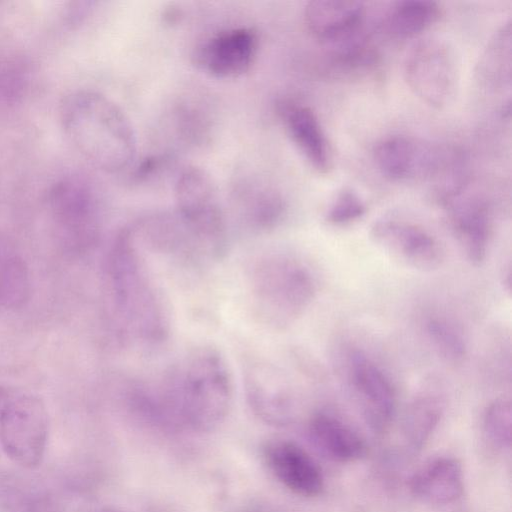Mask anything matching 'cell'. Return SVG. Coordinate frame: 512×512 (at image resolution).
I'll list each match as a JSON object with an SVG mask.
<instances>
[{
	"instance_id": "1",
	"label": "cell",
	"mask_w": 512,
	"mask_h": 512,
	"mask_svg": "<svg viewBox=\"0 0 512 512\" xmlns=\"http://www.w3.org/2000/svg\"><path fill=\"white\" fill-rule=\"evenodd\" d=\"M107 276L113 307L128 340L147 345L164 341L170 327L169 310L128 226L112 244Z\"/></svg>"
},
{
	"instance_id": "2",
	"label": "cell",
	"mask_w": 512,
	"mask_h": 512,
	"mask_svg": "<svg viewBox=\"0 0 512 512\" xmlns=\"http://www.w3.org/2000/svg\"><path fill=\"white\" fill-rule=\"evenodd\" d=\"M62 127L81 155L98 169L121 173L137 155L131 121L107 96L79 90L65 97L60 107Z\"/></svg>"
},
{
	"instance_id": "3",
	"label": "cell",
	"mask_w": 512,
	"mask_h": 512,
	"mask_svg": "<svg viewBox=\"0 0 512 512\" xmlns=\"http://www.w3.org/2000/svg\"><path fill=\"white\" fill-rule=\"evenodd\" d=\"M163 397L191 428L209 431L227 417L233 400V379L219 349L201 345L191 350L168 374Z\"/></svg>"
},
{
	"instance_id": "4",
	"label": "cell",
	"mask_w": 512,
	"mask_h": 512,
	"mask_svg": "<svg viewBox=\"0 0 512 512\" xmlns=\"http://www.w3.org/2000/svg\"><path fill=\"white\" fill-rule=\"evenodd\" d=\"M249 284L255 314L263 323L277 328L293 323L315 296L314 280L307 267L283 254L258 260Z\"/></svg>"
},
{
	"instance_id": "5",
	"label": "cell",
	"mask_w": 512,
	"mask_h": 512,
	"mask_svg": "<svg viewBox=\"0 0 512 512\" xmlns=\"http://www.w3.org/2000/svg\"><path fill=\"white\" fill-rule=\"evenodd\" d=\"M174 197L176 214L198 257L222 258L227 251V225L210 175L199 167H186L176 178Z\"/></svg>"
},
{
	"instance_id": "6",
	"label": "cell",
	"mask_w": 512,
	"mask_h": 512,
	"mask_svg": "<svg viewBox=\"0 0 512 512\" xmlns=\"http://www.w3.org/2000/svg\"><path fill=\"white\" fill-rule=\"evenodd\" d=\"M49 439V417L43 400L17 387L0 388V449L14 464L39 467Z\"/></svg>"
},
{
	"instance_id": "7",
	"label": "cell",
	"mask_w": 512,
	"mask_h": 512,
	"mask_svg": "<svg viewBox=\"0 0 512 512\" xmlns=\"http://www.w3.org/2000/svg\"><path fill=\"white\" fill-rule=\"evenodd\" d=\"M461 157L454 148L404 135L383 138L373 150L376 167L386 178L398 182L428 180L434 186L446 178Z\"/></svg>"
},
{
	"instance_id": "8",
	"label": "cell",
	"mask_w": 512,
	"mask_h": 512,
	"mask_svg": "<svg viewBox=\"0 0 512 512\" xmlns=\"http://www.w3.org/2000/svg\"><path fill=\"white\" fill-rule=\"evenodd\" d=\"M403 70L410 90L426 105L443 109L453 102L459 68L455 51L445 40L426 37L414 43Z\"/></svg>"
},
{
	"instance_id": "9",
	"label": "cell",
	"mask_w": 512,
	"mask_h": 512,
	"mask_svg": "<svg viewBox=\"0 0 512 512\" xmlns=\"http://www.w3.org/2000/svg\"><path fill=\"white\" fill-rule=\"evenodd\" d=\"M49 207L62 246L73 254L91 250L99 237V216L93 193L79 179L56 183L49 193Z\"/></svg>"
},
{
	"instance_id": "10",
	"label": "cell",
	"mask_w": 512,
	"mask_h": 512,
	"mask_svg": "<svg viewBox=\"0 0 512 512\" xmlns=\"http://www.w3.org/2000/svg\"><path fill=\"white\" fill-rule=\"evenodd\" d=\"M374 244L401 264L419 271H433L444 259L438 241L423 228L398 219H380L370 228Z\"/></svg>"
},
{
	"instance_id": "11",
	"label": "cell",
	"mask_w": 512,
	"mask_h": 512,
	"mask_svg": "<svg viewBox=\"0 0 512 512\" xmlns=\"http://www.w3.org/2000/svg\"><path fill=\"white\" fill-rule=\"evenodd\" d=\"M258 50L256 32L247 27L221 31L203 43L195 61L206 73L216 78H235L252 66Z\"/></svg>"
},
{
	"instance_id": "12",
	"label": "cell",
	"mask_w": 512,
	"mask_h": 512,
	"mask_svg": "<svg viewBox=\"0 0 512 512\" xmlns=\"http://www.w3.org/2000/svg\"><path fill=\"white\" fill-rule=\"evenodd\" d=\"M263 457L274 477L288 490L302 497H315L324 487L316 462L298 444L284 439L266 443Z\"/></svg>"
},
{
	"instance_id": "13",
	"label": "cell",
	"mask_w": 512,
	"mask_h": 512,
	"mask_svg": "<svg viewBox=\"0 0 512 512\" xmlns=\"http://www.w3.org/2000/svg\"><path fill=\"white\" fill-rule=\"evenodd\" d=\"M448 222L468 261L479 266L487 253L491 211L485 199L466 189L447 202Z\"/></svg>"
},
{
	"instance_id": "14",
	"label": "cell",
	"mask_w": 512,
	"mask_h": 512,
	"mask_svg": "<svg viewBox=\"0 0 512 512\" xmlns=\"http://www.w3.org/2000/svg\"><path fill=\"white\" fill-rule=\"evenodd\" d=\"M365 15L362 2L314 0L305 6L304 22L312 36L328 47L363 34Z\"/></svg>"
},
{
	"instance_id": "15",
	"label": "cell",
	"mask_w": 512,
	"mask_h": 512,
	"mask_svg": "<svg viewBox=\"0 0 512 512\" xmlns=\"http://www.w3.org/2000/svg\"><path fill=\"white\" fill-rule=\"evenodd\" d=\"M277 114L292 142L318 173L326 174L331 167L329 145L315 112L294 99H282L276 104Z\"/></svg>"
},
{
	"instance_id": "16",
	"label": "cell",
	"mask_w": 512,
	"mask_h": 512,
	"mask_svg": "<svg viewBox=\"0 0 512 512\" xmlns=\"http://www.w3.org/2000/svg\"><path fill=\"white\" fill-rule=\"evenodd\" d=\"M348 374L368 420L376 429H382L395 410V394L389 379L361 351L349 356Z\"/></svg>"
},
{
	"instance_id": "17",
	"label": "cell",
	"mask_w": 512,
	"mask_h": 512,
	"mask_svg": "<svg viewBox=\"0 0 512 512\" xmlns=\"http://www.w3.org/2000/svg\"><path fill=\"white\" fill-rule=\"evenodd\" d=\"M410 486L413 494L426 503H452L463 493L461 465L451 457L435 458L414 474Z\"/></svg>"
},
{
	"instance_id": "18",
	"label": "cell",
	"mask_w": 512,
	"mask_h": 512,
	"mask_svg": "<svg viewBox=\"0 0 512 512\" xmlns=\"http://www.w3.org/2000/svg\"><path fill=\"white\" fill-rule=\"evenodd\" d=\"M235 199L241 221L254 232L274 229L285 215L284 199L269 187L253 184L238 188Z\"/></svg>"
},
{
	"instance_id": "19",
	"label": "cell",
	"mask_w": 512,
	"mask_h": 512,
	"mask_svg": "<svg viewBox=\"0 0 512 512\" xmlns=\"http://www.w3.org/2000/svg\"><path fill=\"white\" fill-rule=\"evenodd\" d=\"M310 432L318 447L334 460L352 462L365 454L366 445L360 435L333 415L316 414Z\"/></svg>"
},
{
	"instance_id": "20",
	"label": "cell",
	"mask_w": 512,
	"mask_h": 512,
	"mask_svg": "<svg viewBox=\"0 0 512 512\" xmlns=\"http://www.w3.org/2000/svg\"><path fill=\"white\" fill-rule=\"evenodd\" d=\"M326 48L324 72L332 77H361L379 64V54L364 34Z\"/></svg>"
},
{
	"instance_id": "21",
	"label": "cell",
	"mask_w": 512,
	"mask_h": 512,
	"mask_svg": "<svg viewBox=\"0 0 512 512\" xmlns=\"http://www.w3.org/2000/svg\"><path fill=\"white\" fill-rule=\"evenodd\" d=\"M440 14V7L434 1H398L387 11L381 25L385 34L391 38H413L433 25Z\"/></svg>"
},
{
	"instance_id": "22",
	"label": "cell",
	"mask_w": 512,
	"mask_h": 512,
	"mask_svg": "<svg viewBox=\"0 0 512 512\" xmlns=\"http://www.w3.org/2000/svg\"><path fill=\"white\" fill-rule=\"evenodd\" d=\"M483 88L504 91L511 84V21L503 23L490 39L476 72Z\"/></svg>"
},
{
	"instance_id": "23",
	"label": "cell",
	"mask_w": 512,
	"mask_h": 512,
	"mask_svg": "<svg viewBox=\"0 0 512 512\" xmlns=\"http://www.w3.org/2000/svg\"><path fill=\"white\" fill-rule=\"evenodd\" d=\"M31 280L26 261L13 247L0 243V307H22L30 297Z\"/></svg>"
},
{
	"instance_id": "24",
	"label": "cell",
	"mask_w": 512,
	"mask_h": 512,
	"mask_svg": "<svg viewBox=\"0 0 512 512\" xmlns=\"http://www.w3.org/2000/svg\"><path fill=\"white\" fill-rule=\"evenodd\" d=\"M441 413V402L433 394L417 396L405 415L404 427L407 438L414 446L423 444L436 426Z\"/></svg>"
},
{
	"instance_id": "25",
	"label": "cell",
	"mask_w": 512,
	"mask_h": 512,
	"mask_svg": "<svg viewBox=\"0 0 512 512\" xmlns=\"http://www.w3.org/2000/svg\"><path fill=\"white\" fill-rule=\"evenodd\" d=\"M429 339L436 352L448 363H461L466 355L462 336L447 321L432 318L426 325Z\"/></svg>"
},
{
	"instance_id": "26",
	"label": "cell",
	"mask_w": 512,
	"mask_h": 512,
	"mask_svg": "<svg viewBox=\"0 0 512 512\" xmlns=\"http://www.w3.org/2000/svg\"><path fill=\"white\" fill-rule=\"evenodd\" d=\"M511 403L505 398L494 400L486 409L483 429L487 438L499 447H508L511 442Z\"/></svg>"
},
{
	"instance_id": "27",
	"label": "cell",
	"mask_w": 512,
	"mask_h": 512,
	"mask_svg": "<svg viewBox=\"0 0 512 512\" xmlns=\"http://www.w3.org/2000/svg\"><path fill=\"white\" fill-rule=\"evenodd\" d=\"M366 205L359 194L349 187L340 189L329 204L325 220L333 225H345L361 218Z\"/></svg>"
},
{
	"instance_id": "28",
	"label": "cell",
	"mask_w": 512,
	"mask_h": 512,
	"mask_svg": "<svg viewBox=\"0 0 512 512\" xmlns=\"http://www.w3.org/2000/svg\"><path fill=\"white\" fill-rule=\"evenodd\" d=\"M9 512H60V510L46 496L27 494L16 498L10 505Z\"/></svg>"
}]
</instances>
